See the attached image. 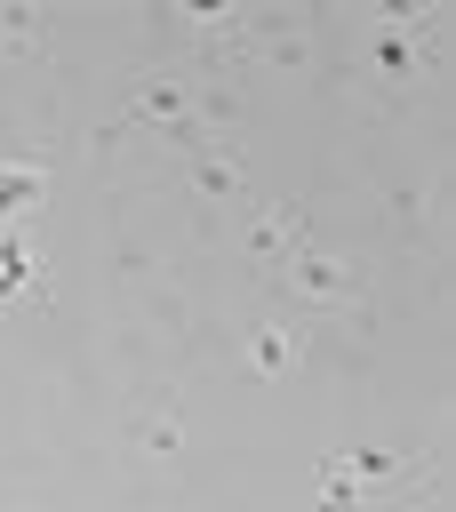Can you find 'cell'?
I'll list each match as a JSON object with an SVG mask.
<instances>
[{"instance_id":"6da1fadb","label":"cell","mask_w":456,"mask_h":512,"mask_svg":"<svg viewBox=\"0 0 456 512\" xmlns=\"http://www.w3.org/2000/svg\"><path fill=\"white\" fill-rule=\"evenodd\" d=\"M296 360V336H256V368H288Z\"/></svg>"},{"instance_id":"7a4b0ae2","label":"cell","mask_w":456,"mask_h":512,"mask_svg":"<svg viewBox=\"0 0 456 512\" xmlns=\"http://www.w3.org/2000/svg\"><path fill=\"white\" fill-rule=\"evenodd\" d=\"M136 448H160V456H168V448H176V424H168V416H160V424H136Z\"/></svg>"}]
</instances>
